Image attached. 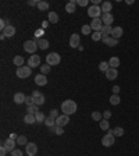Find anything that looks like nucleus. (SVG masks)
Wrapping results in <instances>:
<instances>
[{"mask_svg":"<svg viewBox=\"0 0 139 156\" xmlns=\"http://www.w3.org/2000/svg\"><path fill=\"white\" fill-rule=\"evenodd\" d=\"M77 109H78L77 103L74 101H71V99H67V101H64L61 103V112H63V114H67V116L74 114L75 112H77Z\"/></svg>","mask_w":139,"mask_h":156,"instance_id":"obj_1","label":"nucleus"},{"mask_svg":"<svg viewBox=\"0 0 139 156\" xmlns=\"http://www.w3.org/2000/svg\"><path fill=\"white\" fill-rule=\"evenodd\" d=\"M114 142H116L114 131H113V130H109L106 135L102 138V145H103V147H106V148H110V147L114 145Z\"/></svg>","mask_w":139,"mask_h":156,"instance_id":"obj_2","label":"nucleus"},{"mask_svg":"<svg viewBox=\"0 0 139 156\" xmlns=\"http://www.w3.org/2000/svg\"><path fill=\"white\" fill-rule=\"evenodd\" d=\"M60 61H61L60 55L56 53V52H51V53H49L46 56V64H49V66H57V64H60Z\"/></svg>","mask_w":139,"mask_h":156,"instance_id":"obj_3","label":"nucleus"},{"mask_svg":"<svg viewBox=\"0 0 139 156\" xmlns=\"http://www.w3.org/2000/svg\"><path fill=\"white\" fill-rule=\"evenodd\" d=\"M32 74V69L29 66H22V67H18L17 69V77L24 79V78H28Z\"/></svg>","mask_w":139,"mask_h":156,"instance_id":"obj_4","label":"nucleus"},{"mask_svg":"<svg viewBox=\"0 0 139 156\" xmlns=\"http://www.w3.org/2000/svg\"><path fill=\"white\" fill-rule=\"evenodd\" d=\"M88 15L89 17H92V20L93 18H100V15H103V13H102V9L99 7V6H90L88 9Z\"/></svg>","mask_w":139,"mask_h":156,"instance_id":"obj_5","label":"nucleus"},{"mask_svg":"<svg viewBox=\"0 0 139 156\" xmlns=\"http://www.w3.org/2000/svg\"><path fill=\"white\" fill-rule=\"evenodd\" d=\"M38 49V43L35 41H25L24 42V50L27 53H32L35 55V52Z\"/></svg>","mask_w":139,"mask_h":156,"instance_id":"obj_6","label":"nucleus"},{"mask_svg":"<svg viewBox=\"0 0 139 156\" xmlns=\"http://www.w3.org/2000/svg\"><path fill=\"white\" fill-rule=\"evenodd\" d=\"M31 96L33 98V105L42 106L43 103H45V96H43V95H42L39 91H33Z\"/></svg>","mask_w":139,"mask_h":156,"instance_id":"obj_7","label":"nucleus"},{"mask_svg":"<svg viewBox=\"0 0 139 156\" xmlns=\"http://www.w3.org/2000/svg\"><path fill=\"white\" fill-rule=\"evenodd\" d=\"M39 64H41V56H38V55L29 56V59H28V66H29L31 69H33V67H39Z\"/></svg>","mask_w":139,"mask_h":156,"instance_id":"obj_8","label":"nucleus"},{"mask_svg":"<svg viewBox=\"0 0 139 156\" xmlns=\"http://www.w3.org/2000/svg\"><path fill=\"white\" fill-rule=\"evenodd\" d=\"M25 152H27L28 156H35L38 153V145L33 142H29L27 144V147H25Z\"/></svg>","mask_w":139,"mask_h":156,"instance_id":"obj_9","label":"nucleus"},{"mask_svg":"<svg viewBox=\"0 0 139 156\" xmlns=\"http://www.w3.org/2000/svg\"><path fill=\"white\" fill-rule=\"evenodd\" d=\"M89 25L92 27L93 32H99V31L103 28V21H102V18H93L92 23L89 24Z\"/></svg>","mask_w":139,"mask_h":156,"instance_id":"obj_10","label":"nucleus"},{"mask_svg":"<svg viewBox=\"0 0 139 156\" xmlns=\"http://www.w3.org/2000/svg\"><path fill=\"white\" fill-rule=\"evenodd\" d=\"M70 123V116L67 114H60L56 119V125H60V127H65Z\"/></svg>","mask_w":139,"mask_h":156,"instance_id":"obj_11","label":"nucleus"},{"mask_svg":"<svg viewBox=\"0 0 139 156\" xmlns=\"http://www.w3.org/2000/svg\"><path fill=\"white\" fill-rule=\"evenodd\" d=\"M79 43H81V38H79L78 34H72L70 36V46L71 47H79Z\"/></svg>","mask_w":139,"mask_h":156,"instance_id":"obj_12","label":"nucleus"},{"mask_svg":"<svg viewBox=\"0 0 139 156\" xmlns=\"http://www.w3.org/2000/svg\"><path fill=\"white\" fill-rule=\"evenodd\" d=\"M3 145H4V148L7 149L9 152H13L14 149H15V145H17V141H14V139H6L4 142H3Z\"/></svg>","mask_w":139,"mask_h":156,"instance_id":"obj_13","label":"nucleus"},{"mask_svg":"<svg viewBox=\"0 0 139 156\" xmlns=\"http://www.w3.org/2000/svg\"><path fill=\"white\" fill-rule=\"evenodd\" d=\"M102 21H103V25H111L114 23V17L111 13H107V14H103L102 15Z\"/></svg>","mask_w":139,"mask_h":156,"instance_id":"obj_14","label":"nucleus"},{"mask_svg":"<svg viewBox=\"0 0 139 156\" xmlns=\"http://www.w3.org/2000/svg\"><path fill=\"white\" fill-rule=\"evenodd\" d=\"M35 84H36V85H39V87H43V85H46V84H47L46 75H43V74H38L36 77H35Z\"/></svg>","mask_w":139,"mask_h":156,"instance_id":"obj_15","label":"nucleus"},{"mask_svg":"<svg viewBox=\"0 0 139 156\" xmlns=\"http://www.w3.org/2000/svg\"><path fill=\"white\" fill-rule=\"evenodd\" d=\"M118 77V71H117V69H109L106 71V78L107 79H110V81H113V79H116V78Z\"/></svg>","mask_w":139,"mask_h":156,"instance_id":"obj_16","label":"nucleus"},{"mask_svg":"<svg viewBox=\"0 0 139 156\" xmlns=\"http://www.w3.org/2000/svg\"><path fill=\"white\" fill-rule=\"evenodd\" d=\"M25 95H24L22 92H17V93H15V95H14V102H15V103H17V105H22V103H25Z\"/></svg>","mask_w":139,"mask_h":156,"instance_id":"obj_17","label":"nucleus"},{"mask_svg":"<svg viewBox=\"0 0 139 156\" xmlns=\"http://www.w3.org/2000/svg\"><path fill=\"white\" fill-rule=\"evenodd\" d=\"M102 41H103L104 45H109V46H111V47L118 43V39H114V38H111V36H103Z\"/></svg>","mask_w":139,"mask_h":156,"instance_id":"obj_18","label":"nucleus"},{"mask_svg":"<svg viewBox=\"0 0 139 156\" xmlns=\"http://www.w3.org/2000/svg\"><path fill=\"white\" fill-rule=\"evenodd\" d=\"M1 34H4L6 38H13L14 35H15V27H13V25H7L6 29Z\"/></svg>","mask_w":139,"mask_h":156,"instance_id":"obj_19","label":"nucleus"},{"mask_svg":"<svg viewBox=\"0 0 139 156\" xmlns=\"http://www.w3.org/2000/svg\"><path fill=\"white\" fill-rule=\"evenodd\" d=\"M75 9H77V0H72V1H68L65 4V11L70 14L75 13Z\"/></svg>","mask_w":139,"mask_h":156,"instance_id":"obj_20","label":"nucleus"},{"mask_svg":"<svg viewBox=\"0 0 139 156\" xmlns=\"http://www.w3.org/2000/svg\"><path fill=\"white\" fill-rule=\"evenodd\" d=\"M122 28L121 27H113V34H111V38H114V39H120L122 36Z\"/></svg>","mask_w":139,"mask_h":156,"instance_id":"obj_21","label":"nucleus"},{"mask_svg":"<svg viewBox=\"0 0 139 156\" xmlns=\"http://www.w3.org/2000/svg\"><path fill=\"white\" fill-rule=\"evenodd\" d=\"M100 9H102V13L103 14H107L110 13L111 9H113V4H111L110 1H103L102 6H100Z\"/></svg>","mask_w":139,"mask_h":156,"instance_id":"obj_22","label":"nucleus"},{"mask_svg":"<svg viewBox=\"0 0 139 156\" xmlns=\"http://www.w3.org/2000/svg\"><path fill=\"white\" fill-rule=\"evenodd\" d=\"M100 32L103 34V36H111V34H113V27H111V25H103V28L100 29Z\"/></svg>","mask_w":139,"mask_h":156,"instance_id":"obj_23","label":"nucleus"},{"mask_svg":"<svg viewBox=\"0 0 139 156\" xmlns=\"http://www.w3.org/2000/svg\"><path fill=\"white\" fill-rule=\"evenodd\" d=\"M50 134H56V135H63V134H64V127H60V125H54V127H50Z\"/></svg>","mask_w":139,"mask_h":156,"instance_id":"obj_24","label":"nucleus"},{"mask_svg":"<svg viewBox=\"0 0 139 156\" xmlns=\"http://www.w3.org/2000/svg\"><path fill=\"white\" fill-rule=\"evenodd\" d=\"M36 43H38V47H39V49H42V50H46L47 47L50 46V43H49V41H47V39H39Z\"/></svg>","mask_w":139,"mask_h":156,"instance_id":"obj_25","label":"nucleus"},{"mask_svg":"<svg viewBox=\"0 0 139 156\" xmlns=\"http://www.w3.org/2000/svg\"><path fill=\"white\" fill-rule=\"evenodd\" d=\"M47 18H49V23L57 24V23H59V14L54 13V11H50V13H49V15H47Z\"/></svg>","mask_w":139,"mask_h":156,"instance_id":"obj_26","label":"nucleus"},{"mask_svg":"<svg viewBox=\"0 0 139 156\" xmlns=\"http://www.w3.org/2000/svg\"><path fill=\"white\" fill-rule=\"evenodd\" d=\"M109 66H110L111 69H117V67H120V59L118 57H111L110 60H109Z\"/></svg>","mask_w":139,"mask_h":156,"instance_id":"obj_27","label":"nucleus"},{"mask_svg":"<svg viewBox=\"0 0 139 156\" xmlns=\"http://www.w3.org/2000/svg\"><path fill=\"white\" fill-rule=\"evenodd\" d=\"M24 123H27V124L36 123V117H35V114H31V113L25 114V117H24Z\"/></svg>","mask_w":139,"mask_h":156,"instance_id":"obj_28","label":"nucleus"},{"mask_svg":"<svg viewBox=\"0 0 139 156\" xmlns=\"http://www.w3.org/2000/svg\"><path fill=\"white\" fill-rule=\"evenodd\" d=\"M99 127H100V130H103V131H109V130H110V123H109V120L103 119L102 121H99Z\"/></svg>","mask_w":139,"mask_h":156,"instance_id":"obj_29","label":"nucleus"},{"mask_svg":"<svg viewBox=\"0 0 139 156\" xmlns=\"http://www.w3.org/2000/svg\"><path fill=\"white\" fill-rule=\"evenodd\" d=\"M92 27H90V25H88V24H85V25H82V28H81V32L83 34V35H85V36H86V35H92Z\"/></svg>","mask_w":139,"mask_h":156,"instance_id":"obj_30","label":"nucleus"},{"mask_svg":"<svg viewBox=\"0 0 139 156\" xmlns=\"http://www.w3.org/2000/svg\"><path fill=\"white\" fill-rule=\"evenodd\" d=\"M24 61H25V60H24L22 56H15V57H14V60H13V63L17 66V67H22Z\"/></svg>","mask_w":139,"mask_h":156,"instance_id":"obj_31","label":"nucleus"},{"mask_svg":"<svg viewBox=\"0 0 139 156\" xmlns=\"http://www.w3.org/2000/svg\"><path fill=\"white\" fill-rule=\"evenodd\" d=\"M27 144H28V139L25 135H18V138H17V145H20V147H27Z\"/></svg>","mask_w":139,"mask_h":156,"instance_id":"obj_32","label":"nucleus"},{"mask_svg":"<svg viewBox=\"0 0 139 156\" xmlns=\"http://www.w3.org/2000/svg\"><path fill=\"white\" fill-rule=\"evenodd\" d=\"M120 102H121L120 95H111V96H110V103H111L113 106L120 105Z\"/></svg>","mask_w":139,"mask_h":156,"instance_id":"obj_33","label":"nucleus"},{"mask_svg":"<svg viewBox=\"0 0 139 156\" xmlns=\"http://www.w3.org/2000/svg\"><path fill=\"white\" fill-rule=\"evenodd\" d=\"M27 112L28 113H31V114H36L38 112H39V106H36V105L27 106Z\"/></svg>","mask_w":139,"mask_h":156,"instance_id":"obj_34","label":"nucleus"},{"mask_svg":"<svg viewBox=\"0 0 139 156\" xmlns=\"http://www.w3.org/2000/svg\"><path fill=\"white\" fill-rule=\"evenodd\" d=\"M35 117H36V123H45V120H46V116L43 114V112H38Z\"/></svg>","mask_w":139,"mask_h":156,"instance_id":"obj_35","label":"nucleus"},{"mask_svg":"<svg viewBox=\"0 0 139 156\" xmlns=\"http://www.w3.org/2000/svg\"><path fill=\"white\" fill-rule=\"evenodd\" d=\"M45 124H46L49 128H50V127H54L56 125V119H53V117L49 116V117H46V120H45Z\"/></svg>","mask_w":139,"mask_h":156,"instance_id":"obj_36","label":"nucleus"},{"mask_svg":"<svg viewBox=\"0 0 139 156\" xmlns=\"http://www.w3.org/2000/svg\"><path fill=\"white\" fill-rule=\"evenodd\" d=\"M92 119L99 123V121H102L103 120V114L102 113H99V112H92Z\"/></svg>","mask_w":139,"mask_h":156,"instance_id":"obj_37","label":"nucleus"},{"mask_svg":"<svg viewBox=\"0 0 139 156\" xmlns=\"http://www.w3.org/2000/svg\"><path fill=\"white\" fill-rule=\"evenodd\" d=\"M38 9L41 10V11H46V10H49V3L47 1H39Z\"/></svg>","mask_w":139,"mask_h":156,"instance_id":"obj_38","label":"nucleus"},{"mask_svg":"<svg viewBox=\"0 0 139 156\" xmlns=\"http://www.w3.org/2000/svg\"><path fill=\"white\" fill-rule=\"evenodd\" d=\"M113 131H114V137H122V135H124V133H125L122 127H116Z\"/></svg>","mask_w":139,"mask_h":156,"instance_id":"obj_39","label":"nucleus"},{"mask_svg":"<svg viewBox=\"0 0 139 156\" xmlns=\"http://www.w3.org/2000/svg\"><path fill=\"white\" fill-rule=\"evenodd\" d=\"M90 36H92V39L95 42H99V41H102V38H103V34L100 32V31H99V32H93L92 35H90Z\"/></svg>","mask_w":139,"mask_h":156,"instance_id":"obj_40","label":"nucleus"},{"mask_svg":"<svg viewBox=\"0 0 139 156\" xmlns=\"http://www.w3.org/2000/svg\"><path fill=\"white\" fill-rule=\"evenodd\" d=\"M50 67H51V66H49V64H42V67H41V74H43V75L49 74V73H50Z\"/></svg>","mask_w":139,"mask_h":156,"instance_id":"obj_41","label":"nucleus"},{"mask_svg":"<svg viewBox=\"0 0 139 156\" xmlns=\"http://www.w3.org/2000/svg\"><path fill=\"white\" fill-rule=\"evenodd\" d=\"M109 69H110V66H109V63H107V61H102V63L99 64V70H100V71H103V73H106Z\"/></svg>","mask_w":139,"mask_h":156,"instance_id":"obj_42","label":"nucleus"},{"mask_svg":"<svg viewBox=\"0 0 139 156\" xmlns=\"http://www.w3.org/2000/svg\"><path fill=\"white\" fill-rule=\"evenodd\" d=\"M9 23H10L9 20H4V18L0 20V29H1V32H3V31L6 29V27H7V25H10Z\"/></svg>","mask_w":139,"mask_h":156,"instance_id":"obj_43","label":"nucleus"},{"mask_svg":"<svg viewBox=\"0 0 139 156\" xmlns=\"http://www.w3.org/2000/svg\"><path fill=\"white\" fill-rule=\"evenodd\" d=\"M43 34H45L43 28H39V29H36V31H35V38H38V39H42Z\"/></svg>","mask_w":139,"mask_h":156,"instance_id":"obj_44","label":"nucleus"},{"mask_svg":"<svg viewBox=\"0 0 139 156\" xmlns=\"http://www.w3.org/2000/svg\"><path fill=\"white\" fill-rule=\"evenodd\" d=\"M10 156H22V151L15 148V149H14L13 152H10Z\"/></svg>","mask_w":139,"mask_h":156,"instance_id":"obj_45","label":"nucleus"},{"mask_svg":"<svg viewBox=\"0 0 139 156\" xmlns=\"http://www.w3.org/2000/svg\"><path fill=\"white\" fill-rule=\"evenodd\" d=\"M77 4L81 7H86L89 4V0H77Z\"/></svg>","mask_w":139,"mask_h":156,"instance_id":"obj_46","label":"nucleus"},{"mask_svg":"<svg viewBox=\"0 0 139 156\" xmlns=\"http://www.w3.org/2000/svg\"><path fill=\"white\" fill-rule=\"evenodd\" d=\"M49 116H50V117H53V119H57L60 114H59V112L56 110V109H51L50 113H49Z\"/></svg>","mask_w":139,"mask_h":156,"instance_id":"obj_47","label":"nucleus"},{"mask_svg":"<svg viewBox=\"0 0 139 156\" xmlns=\"http://www.w3.org/2000/svg\"><path fill=\"white\" fill-rule=\"evenodd\" d=\"M25 105H27V106L33 105V98L32 96H27V98H25Z\"/></svg>","mask_w":139,"mask_h":156,"instance_id":"obj_48","label":"nucleus"},{"mask_svg":"<svg viewBox=\"0 0 139 156\" xmlns=\"http://www.w3.org/2000/svg\"><path fill=\"white\" fill-rule=\"evenodd\" d=\"M111 91H113V95H120V87L118 85H114L111 88Z\"/></svg>","mask_w":139,"mask_h":156,"instance_id":"obj_49","label":"nucleus"},{"mask_svg":"<svg viewBox=\"0 0 139 156\" xmlns=\"http://www.w3.org/2000/svg\"><path fill=\"white\" fill-rule=\"evenodd\" d=\"M111 117V112L110 110H106V112H103V119H106L109 120Z\"/></svg>","mask_w":139,"mask_h":156,"instance_id":"obj_50","label":"nucleus"},{"mask_svg":"<svg viewBox=\"0 0 139 156\" xmlns=\"http://www.w3.org/2000/svg\"><path fill=\"white\" fill-rule=\"evenodd\" d=\"M38 4H39L38 0H29V1H28V6H31V7H35V6L38 7Z\"/></svg>","mask_w":139,"mask_h":156,"instance_id":"obj_51","label":"nucleus"},{"mask_svg":"<svg viewBox=\"0 0 139 156\" xmlns=\"http://www.w3.org/2000/svg\"><path fill=\"white\" fill-rule=\"evenodd\" d=\"M7 152H9V151L4 148V145H1V147H0V155H1V156H6V153H7Z\"/></svg>","mask_w":139,"mask_h":156,"instance_id":"obj_52","label":"nucleus"},{"mask_svg":"<svg viewBox=\"0 0 139 156\" xmlns=\"http://www.w3.org/2000/svg\"><path fill=\"white\" fill-rule=\"evenodd\" d=\"M10 139H14V141H17V138H18V135H17V134H15V133H11V134H10Z\"/></svg>","mask_w":139,"mask_h":156,"instance_id":"obj_53","label":"nucleus"},{"mask_svg":"<svg viewBox=\"0 0 139 156\" xmlns=\"http://www.w3.org/2000/svg\"><path fill=\"white\" fill-rule=\"evenodd\" d=\"M127 4H134V0H127Z\"/></svg>","mask_w":139,"mask_h":156,"instance_id":"obj_54","label":"nucleus"},{"mask_svg":"<svg viewBox=\"0 0 139 156\" xmlns=\"http://www.w3.org/2000/svg\"><path fill=\"white\" fill-rule=\"evenodd\" d=\"M47 25H49V21H46V23H43V28H46Z\"/></svg>","mask_w":139,"mask_h":156,"instance_id":"obj_55","label":"nucleus"}]
</instances>
